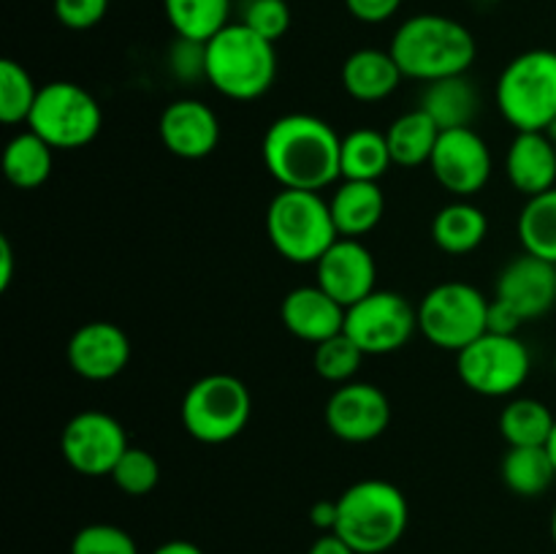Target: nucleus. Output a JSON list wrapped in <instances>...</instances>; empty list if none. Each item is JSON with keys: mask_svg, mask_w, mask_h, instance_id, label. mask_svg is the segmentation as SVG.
Wrapping results in <instances>:
<instances>
[{"mask_svg": "<svg viewBox=\"0 0 556 554\" xmlns=\"http://www.w3.org/2000/svg\"><path fill=\"white\" fill-rule=\"evenodd\" d=\"M342 136L315 114L291 112L277 117L261 141L266 172L288 190H320L342 179Z\"/></svg>", "mask_w": 556, "mask_h": 554, "instance_id": "1", "label": "nucleus"}, {"mask_svg": "<svg viewBox=\"0 0 556 554\" xmlns=\"http://www.w3.org/2000/svg\"><path fill=\"white\" fill-rule=\"evenodd\" d=\"M389 52L407 79L438 81L476 63L478 43L462 22L445 14H416L396 27Z\"/></svg>", "mask_w": 556, "mask_h": 554, "instance_id": "2", "label": "nucleus"}, {"mask_svg": "<svg viewBox=\"0 0 556 554\" xmlns=\"http://www.w3.org/2000/svg\"><path fill=\"white\" fill-rule=\"evenodd\" d=\"M410 521V505L396 483L364 478L337 498L334 532L356 554H383L400 543Z\"/></svg>", "mask_w": 556, "mask_h": 554, "instance_id": "3", "label": "nucleus"}, {"mask_svg": "<svg viewBox=\"0 0 556 554\" xmlns=\"http://www.w3.org/2000/svg\"><path fill=\"white\" fill-rule=\"evenodd\" d=\"M206 81L231 101H255L277 79V49L242 22H231L204 43Z\"/></svg>", "mask_w": 556, "mask_h": 554, "instance_id": "4", "label": "nucleus"}, {"mask_svg": "<svg viewBox=\"0 0 556 554\" xmlns=\"http://www.w3.org/2000/svg\"><path fill=\"white\" fill-rule=\"evenodd\" d=\"M266 234L271 248L291 264H318L320 255L340 239L324 196L288 188L266 206Z\"/></svg>", "mask_w": 556, "mask_h": 554, "instance_id": "5", "label": "nucleus"}, {"mask_svg": "<svg viewBox=\"0 0 556 554\" xmlns=\"http://www.w3.org/2000/svg\"><path fill=\"white\" fill-rule=\"evenodd\" d=\"M497 106L519 130H548L556 123V52L527 49L497 79Z\"/></svg>", "mask_w": 556, "mask_h": 554, "instance_id": "6", "label": "nucleus"}, {"mask_svg": "<svg viewBox=\"0 0 556 554\" xmlns=\"http://www.w3.org/2000/svg\"><path fill=\"white\" fill-rule=\"evenodd\" d=\"M250 413H253L250 389L244 380L228 373H212L190 383L179 407L185 432L210 445L239 438L248 427Z\"/></svg>", "mask_w": 556, "mask_h": 554, "instance_id": "7", "label": "nucleus"}, {"mask_svg": "<svg viewBox=\"0 0 556 554\" xmlns=\"http://www.w3.org/2000/svg\"><path fill=\"white\" fill-rule=\"evenodd\" d=\"M103 112L92 92L76 81H49L38 90L27 128L52 150H81L101 134Z\"/></svg>", "mask_w": 556, "mask_h": 554, "instance_id": "8", "label": "nucleus"}, {"mask_svg": "<svg viewBox=\"0 0 556 554\" xmlns=\"http://www.w3.org/2000/svg\"><path fill=\"white\" fill-rule=\"evenodd\" d=\"M418 331L434 348L459 353L481 335H486L489 299L470 282H440L429 288L416 307Z\"/></svg>", "mask_w": 556, "mask_h": 554, "instance_id": "9", "label": "nucleus"}, {"mask_svg": "<svg viewBox=\"0 0 556 554\" xmlns=\"http://www.w3.org/2000/svg\"><path fill=\"white\" fill-rule=\"evenodd\" d=\"M532 356L519 335H481L456 353V375L481 396H510L527 383Z\"/></svg>", "mask_w": 556, "mask_h": 554, "instance_id": "10", "label": "nucleus"}, {"mask_svg": "<svg viewBox=\"0 0 556 554\" xmlns=\"http://www.w3.org/2000/svg\"><path fill=\"white\" fill-rule=\"evenodd\" d=\"M418 331V313L410 299L396 291L375 288L362 302L351 304L345 315V335L367 356H383L405 348Z\"/></svg>", "mask_w": 556, "mask_h": 554, "instance_id": "11", "label": "nucleus"}, {"mask_svg": "<svg viewBox=\"0 0 556 554\" xmlns=\"http://www.w3.org/2000/svg\"><path fill=\"white\" fill-rule=\"evenodd\" d=\"M128 435L114 416L103 411H81L68 418L60 435V451L71 470L87 478L112 476L119 456L128 451Z\"/></svg>", "mask_w": 556, "mask_h": 554, "instance_id": "12", "label": "nucleus"}, {"mask_svg": "<svg viewBox=\"0 0 556 554\" xmlns=\"http://www.w3.org/2000/svg\"><path fill=\"white\" fill-rule=\"evenodd\" d=\"M429 168L454 199H472L492 179V150L476 128L443 130Z\"/></svg>", "mask_w": 556, "mask_h": 554, "instance_id": "13", "label": "nucleus"}, {"mask_svg": "<svg viewBox=\"0 0 556 554\" xmlns=\"http://www.w3.org/2000/svg\"><path fill=\"white\" fill-rule=\"evenodd\" d=\"M324 418L334 438L345 443H369L389 429L391 402L380 386L351 380L331 391Z\"/></svg>", "mask_w": 556, "mask_h": 554, "instance_id": "14", "label": "nucleus"}, {"mask_svg": "<svg viewBox=\"0 0 556 554\" xmlns=\"http://www.w3.org/2000/svg\"><path fill=\"white\" fill-rule=\"evenodd\" d=\"M315 282L342 307L362 302L378 286V264L362 239L340 237L315 264Z\"/></svg>", "mask_w": 556, "mask_h": 554, "instance_id": "15", "label": "nucleus"}, {"mask_svg": "<svg viewBox=\"0 0 556 554\" xmlns=\"http://www.w3.org/2000/svg\"><path fill=\"white\" fill-rule=\"evenodd\" d=\"M71 369L85 380H112L128 367L130 340L112 320H87L65 345Z\"/></svg>", "mask_w": 556, "mask_h": 554, "instance_id": "16", "label": "nucleus"}, {"mask_svg": "<svg viewBox=\"0 0 556 554\" xmlns=\"http://www.w3.org/2000/svg\"><path fill=\"white\" fill-rule=\"evenodd\" d=\"M161 141L172 155L185 161H201L220 144V117L215 109L195 98L172 101L161 114Z\"/></svg>", "mask_w": 556, "mask_h": 554, "instance_id": "17", "label": "nucleus"}, {"mask_svg": "<svg viewBox=\"0 0 556 554\" xmlns=\"http://www.w3.org/2000/svg\"><path fill=\"white\" fill-rule=\"evenodd\" d=\"M494 297L510 304L521 320H535L556 304V264L521 253L503 266Z\"/></svg>", "mask_w": 556, "mask_h": 554, "instance_id": "18", "label": "nucleus"}, {"mask_svg": "<svg viewBox=\"0 0 556 554\" xmlns=\"http://www.w3.org/2000/svg\"><path fill=\"white\" fill-rule=\"evenodd\" d=\"M345 315L348 307H342L334 297H329L318 282L293 288L280 304L282 326L296 340L313 342V345L345 331Z\"/></svg>", "mask_w": 556, "mask_h": 554, "instance_id": "19", "label": "nucleus"}, {"mask_svg": "<svg viewBox=\"0 0 556 554\" xmlns=\"http://www.w3.org/2000/svg\"><path fill=\"white\" fill-rule=\"evenodd\" d=\"M505 174L527 199L556 188V141L546 130H519L505 155Z\"/></svg>", "mask_w": 556, "mask_h": 554, "instance_id": "20", "label": "nucleus"}, {"mask_svg": "<svg viewBox=\"0 0 556 554\" xmlns=\"http://www.w3.org/2000/svg\"><path fill=\"white\" fill-rule=\"evenodd\" d=\"M405 74L396 65L394 54L389 49L364 47L345 58L340 71V81L351 98L362 103H378L396 92Z\"/></svg>", "mask_w": 556, "mask_h": 554, "instance_id": "21", "label": "nucleus"}, {"mask_svg": "<svg viewBox=\"0 0 556 554\" xmlns=\"http://www.w3.org/2000/svg\"><path fill=\"white\" fill-rule=\"evenodd\" d=\"M418 109H424L440 130L472 128L481 112V96L467 74L445 76V79L427 81Z\"/></svg>", "mask_w": 556, "mask_h": 554, "instance_id": "22", "label": "nucleus"}, {"mask_svg": "<svg viewBox=\"0 0 556 554\" xmlns=\"http://www.w3.org/2000/svg\"><path fill=\"white\" fill-rule=\"evenodd\" d=\"M329 206L340 237L362 239L364 234H369L383 221L386 196L378 182L342 179V185L329 199Z\"/></svg>", "mask_w": 556, "mask_h": 554, "instance_id": "23", "label": "nucleus"}, {"mask_svg": "<svg viewBox=\"0 0 556 554\" xmlns=\"http://www.w3.org/2000/svg\"><path fill=\"white\" fill-rule=\"evenodd\" d=\"M489 234V217L470 199L445 204L432 221V242L448 255H467L481 248Z\"/></svg>", "mask_w": 556, "mask_h": 554, "instance_id": "24", "label": "nucleus"}, {"mask_svg": "<svg viewBox=\"0 0 556 554\" xmlns=\"http://www.w3.org/2000/svg\"><path fill=\"white\" fill-rule=\"evenodd\" d=\"M443 130L434 125L424 109H413V112L400 114L394 123L386 130V141H389V152L394 166L416 168L432 161V152L438 147V139Z\"/></svg>", "mask_w": 556, "mask_h": 554, "instance_id": "25", "label": "nucleus"}, {"mask_svg": "<svg viewBox=\"0 0 556 554\" xmlns=\"http://www.w3.org/2000/svg\"><path fill=\"white\" fill-rule=\"evenodd\" d=\"M503 483L519 498H541L556 478V465L546 445H508L500 462Z\"/></svg>", "mask_w": 556, "mask_h": 554, "instance_id": "26", "label": "nucleus"}, {"mask_svg": "<svg viewBox=\"0 0 556 554\" xmlns=\"http://www.w3.org/2000/svg\"><path fill=\"white\" fill-rule=\"evenodd\" d=\"M52 152L54 150L41 139V136L33 134L30 128L22 130V134H16L3 150L5 179L20 190L41 188L49 179V174H52Z\"/></svg>", "mask_w": 556, "mask_h": 554, "instance_id": "27", "label": "nucleus"}, {"mask_svg": "<svg viewBox=\"0 0 556 554\" xmlns=\"http://www.w3.org/2000/svg\"><path fill=\"white\" fill-rule=\"evenodd\" d=\"M391 152L386 134L372 128H356L342 136L340 168L342 179H362V182H378L391 168Z\"/></svg>", "mask_w": 556, "mask_h": 554, "instance_id": "28", "label": "nucleus"}, {"mask_svg": "<svg viewBox=\"0 0 556 554\" xmlns=\"http://www.w3.org/2000/svg\"><path fill=\"white\" fill-rule=\"evenodd\" d=\"M163 11L177 38L206 43L231 25V0H163Z\"/></svg>", "mask_w": 556, "mask_h": 554, "instance_id": "29", "label": "nucleus"}, {"mask_svg": "<svg viewBox=\"0 0 556 554\" xmlns=\"http://www.w3.org/2000/svg\"><path fill=\"white\" fill-rule=\"evenodd\" d=\"M556 416L535 396H516L500 413V435L508 445H546Z\"/></svg>", "mask_w": 556, "mask_h": 554, "instance_id": "30", "label": "nucleus"}, {"mask_svg": "<svg viewBox=\"0 0 556 554\" xmlns=\"http://www.w3.org/2000/svg\"><path fill=\"white\" fill-rule=\"evenodd\" d=\"M516 228L525 253L556 264V188L527 199Z\"/></svg>", "mask_w": 556, "mask_h": 554, "instance_id": "31", "label": "nucleus"}, {"mask_svg": "<svg viewBox=\"0 0 556 554\" xmlns=\"http://www.w3.org/2000/svg\"><path fill=\"white\" fill-rule=\"evenodd\" d=\"M38 90L41 87H36L25 65L11 58L0 60V119L5 125H27V117L36 106Z\"/></svg>", "mask_w": 556, "mask_h": 554, "instance_id": "32", "label": "nucleus"}, {"mask_svg": "<svg viewBox=\"0 0 556 554\" xmlns=\"http://www.w3.org/2000/svg\"><path fill=\"white\" fill-rule=\"evenodd\" d=\"M364 356H367V353H364L362 348L345 335V331H340V335L329 337V340L315 345L313 367L324 380L342 386V383H351L353 375H356L358 367H362Z\"/></svg>", "mask_w": 556, "mask_h": 554, "instance_id": "33", "label": "nucleus"}, {"mask_svg": "<svg viewBox=\"0 0 556 554\" xmlns=\"http://www.w3.org/2000/svg\"><path fill=\"white\" fill-rule=\"evenodd\" d=\"M112 481L128 498H144L161 481V465H157V459L147 449L128 445V451L114 465Z\"/></svg>", "mask_w": 556, "mask_h": 554, "instance_id": "34", "label": "nucleus"}, {"mask_svg": "<svg viewBox=\"0 0 556 554\" xmlns=\"http://www.w3.org/2000/svg\"><path fill=\"white\" fill-rule=\"evenodd\" d=\"M71 554H139V546L123 527L96 521L76 532L71 541Z\"/></svg>", "mask_w": 556, "mask_h": 554, "instance_id": "35", "label": "nucleus"}, {"mask_svg": "<svg viewBox=\"0 0 556 554\" xmlns=\"http://www.w3.org/2000/svg\"><path fill=\"white\" fill-rule=\"evenodd\" d=\"M242 25L277 43L291 30V5L288 0H248L242 14Z\"/></svg>", "mask_w": 556, "mask_h": 554, "instance_id": "36", "label": "nucleus"}, {"mask_svg": "<svg viewBox=\"0 0 556 554\" xmlns=\"http://www.w3.org/2000/svg\"><path fill=\"white\" fill-rule=\"evenodd\" d=\"M109 0H54V16L68 30H90L106 16Z\"/></svg>", "mask_w": 556, "mask_h": 554, "instance_id": "37", "label": "nucleus"}, {"mask_svg": "<svg viewBox=\"0 0 556 554\" xmlns=\"http://www.w3.org/2000/svg\"><path fill=\"white\" fill-rule=\"evenodd\" d=\"M168 60H172V71L179 76V79L190 81L204 76L206 79V49L204 43L188 41V38H177V43L168 52Z\"/></svg>", "mask_w": 556, "mask_h": 554, "instance_id": "38", "label": "nucleus"}, {"mask_svg": "<svg viewBox=\"0 0 556 554\" xmlns=\"http://www.w3.org/2000/svg\"><path fill=\"white\" fill-rule=\"evenodd\" d=\"M345 5L353 20L364 22V25H380L400 11L402 0H345Z\"/></svg>", "mask_w": 556, "mask_h": 554, "instance_id": "39", "label": "nucleus"}, {"mask_svg": "<svg viewBox=\"0 0 556 554\" xmlns=\"http://www.w3.org/2000/svg\"><path fill=\"white\" fill-rule=\"evenodd\" d=\"M521 315L516 313L510 304L500 302L497 297L489 299V313H486V331L492 335H519L521 329Z\"/></svg>", "mask_w": 556, "mask_h": 554, "instance_id": "40", "label": "nucleus"}, {"mask_svg": "<svg viewBox=\"0 0 556 554\" xmlns=\"http://www.w3.org/2000/svg\"><path fill=\"white\" fill-rule=\"evenodd\" d=\"M309 519H313V525L318 527V530L334 532L337 500H320V503H315L313 511H309Z\"/></svg>", "mask_w": 556, "mask_h": 554, "instance_id": "41", "label": "nucleus"}, {"mask_svg": "<svg viewBox=\"0 0 556 554\" xmlns=\"http://www.w3.org/2000/svg\"><path fill=\"white\" fill-rule=\"evenodd\" d=\"M307 554H356V552H353V549L348 546L337 532H324V536L309 546Z\"/></svg>", "mask_w": 556, "mask_h": 554, "instance_id": "42", "label": "nucleus"}, {"mask_svg": "<svg viewBox=\"0 0 556 554\" xmlns=\"http://www.w3.org/2000/svg\"><path fill=\"white\" fill-rule=\"evenodd\" d=\"M11 280H14V248L9 237H0V291H5Z\"/></svg>", "mask_w": 556, "mask_h": 554, "instance_id": "43", "label": "nucleus"}, {"mask_svg": "<svg viewBox=\"0 0 556 554\" xmlns=\"http://www.w3.org/2000/svg\"><path fill=\"white\" fill-rule=\"evenodd\" d=\"M152 554H204V552H201L195 543L182 541V538H174V541L161 543V546H157Z\"/></svg>", "mask_w": 556, "mask_h": 554, "instance_id": "44", "label": "nucleus"}, {"mask_svg": "<svg viewBox=\"0 0 556 554\" xmlns=\"http://www.w3.org/2000/svg\"><path fill=\"white\" fill-rule=\"evenodd\" d=\"M546 449H548V454H552V459H554V465H556V424H554V432H552V438H548Z\"/></svg>", "mask_w": 556, "mask_h": 554, "instance_id": "45", "label": "nucleus"}, {"mask_svg": "<svg viewBox=\"0 0 556 554\" xmlns=\"http://www.w3.org/2000/svg\"><path fill=\"white\" fill-rule=\"evenodd\" d=\"M552 538H554V543H556V508H554V514H552Z\"/></svg>", "mask_w": 556, "mask_h": 554, "instance_id": "46", "label": "nucleus"}, {"mask_svg": "<svg viewBox=\"0 0 556 554\" xmlns=\"http://www.w3.org/2000/svg\"><path fill=\"white\" fill-rule=\"evenodd\" d=\"M554 373H556V358H554Z\"/></svg>", "mask_w": 556, "mask_h": 554, "instance_id": "47", "label": "nucleus"}]
</instances>
